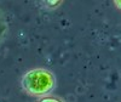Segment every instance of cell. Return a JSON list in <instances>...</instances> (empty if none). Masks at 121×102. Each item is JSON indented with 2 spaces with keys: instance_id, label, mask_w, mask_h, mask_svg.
Returning a JSON list of instances; mask_svg holds the SVG:
<instances>
[{
  "instance_id": "277c9868",
  "label": "cell",
  "mask_w": 121,
  "mask_h": 102,
  "mask_svg": "<svg viewBox=\"0 0 121 102\" xmlns=\"http://www.w3.org/2000/svg\"><path fill=\"white\" fill-rule=\"evenodd\" d=\"M35 102H67L64 98H62L60 96H56V95H47L44 97H40L38 98Z\"/></svg>"
},
{
  "instance_id": "6da1fadb",
  "label": "cell",
  "mask_w": 121,
  "mask_h": 102,
  "mask_svg": "<svg viewBox=\"0 0 121 102\" xmlns=\"http://www.w3.org/2000/svg\"><path fill=\"white\" fill-rule=\"evenodd\" d=\"M21 89L23 93L30 97L40 98L47 95L56 89L57 79L51 69L45 67H35L27 70L21 78Z\"/></svg>"
},
{
  "instance_id": "7a4b0ae2",
  "label": "cell",
  "mask_w": 121,
  "mask_h": 102,
  "mask_svg": "<svg viewBox=\"0 0 121 102\" xmlns=\"http://www.w3.org/2000/svg\"><path fill=\"white\" fill-rule=\"evenodd\" d=\"M7 33H9V24L6 21V16L0 7V45L5 42Z\"/></svg>"
},
{
  "instance_id": "5b68a950",
  "label": "cell",
  "mask_w": 121,
  "mask_h": 102,
  "mask_svg": "<svg viewBox=\"0 0 121 102\" xmlns=\"http://www.w3.org/2000/svg\"><path fill=\"white\" fill-rule=\"evenodd\" d=\"M114 5L116 6V9L121 10V0H116V1H114Z\"/></svg>"
},
{
  "instance_id": "3957f363",
  "label": "cell",
  "mask_w": 121,
  "mask_h": 102,
  "mask_svg": "<svg viewBox=\"0 0 121 102\" xmlns=\"http://www.w3.org/2000/svg\"><path fill=\"white\" fill-rule=\"evenodd\" d=\"M62 4H63L62 0H44V1L41 3V5H43L46 10H51V11L58 9Z\"/></svg>"
}]
</instances>
